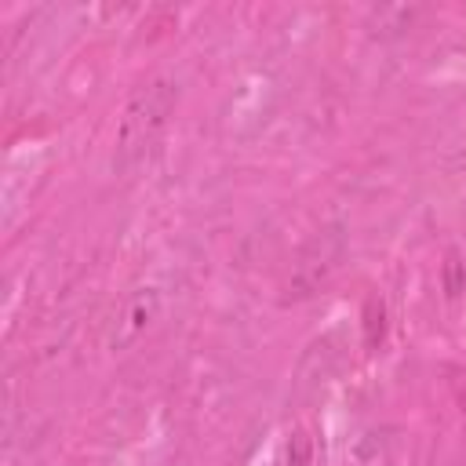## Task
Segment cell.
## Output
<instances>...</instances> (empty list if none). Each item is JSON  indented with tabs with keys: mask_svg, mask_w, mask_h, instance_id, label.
<instances>
[{
	"mask_svg": "<svg viewBox=\"0 0 466 466\" xmlns=\"http://www.w3.org/2000/svg\"><path fill=\"white\" fill-rule=\"evenodd\" d=\"M419 11L422 7H415V4H382V7H371L368 11V29L379 40L400 36L404 29H411V22L419 18Z\"/></svg>",
	"mask_w": 466,
	"mask_h": 466,
	"instance_id": "5b68a950",
	"label": "cell"
},
{
	"mask_svg": "<svg viewBox=\"0 0 466 466\" xmlns=\"http://www.w3.org/2000/svg\"><path fill=\"white\" fill-rule=\"evenodd\" d=\"M178 95H182L178 80L167 73L149 76L146 84H138L127 95V102L116 116V138H113V167L116 171H135L153 157L164 131L171 127Z\"/></svg>",
	"mask_w": 466,
	"mask_h": 466,
	"instance_id": "6da1fadb",
	"label": "cell"
},
{
	"mask_svg": "<svg viewBox=\"0 0 466 466\" xmlns=\"http://www.w3.org/2000/svg\"><path fill=\"white\" fill-rule=\"evenodd\" d=\"M386 299L379 291H368L364 295V306H360V331H364V350H379L386 342Z\"/></svg>",
	"mask_w": 466,
	"mask_h": 466,
	"instance_id": "8992f818",
	"label": "cell"
},
{
	"mask_svg": "<svg viewBox=\"0 0 466 466\" xmlns=\"http://www.w3.org/2000/svg\"><path fill=\"white\" fill-rule=\"evenodd\" d=\"M441 284H444V295L455 302L462 291H466V262L455 248L444 251V262H441Z\"/></svg>",
	"mask_w": 466,
	"mask_h": 466,
	"instance_id": "52a82bcc",
	"label": "cell"
},
{
	"mask_svg": "<svg viewBox=\"0 0 466 466\" xmlns=\"http://www.w3.org/2000/svg\"><path fill=\"white\" fill-rule=\"evenodd\" d=\"M160 306H164V299H160V291H157L153 284L131 288V291L113 306V313H109V320H106V350H113V353L131 350V346L157 324Z\"/></svg>",
	"mask_w": 466,
	"mask_h": 466,
	"instance_id": "3957f363",
	"label": "cell"
},
{
	"mask_svg": "<svg viewBox=\"0 0 466 466\" xmlns=\"http://www.w3.org/2000/svg\"><path fill=\"white\" fill-rule=\"evenodd\" d=\"M342 368V346H339V331L331 335H320L306 346L302 360H299V371H295V397H313L317 390H324L335 371Z\"/></svg>",
	"mask_w": 466,
	"mask_h": 466,
	"instance_id": "277c9868",
	"label": "cell"
},
{
	"mask_svg": "<svg viewBox=\"0 0 466 466\" xmlns=\"http://www.w3.org/2000/svg\"><path fill=\"white\" fill-rule=\"evenodd\" d=\"M451 390H455V400H459V408L466 411V386H462V379H459V375L451 379Z\"/></svg>",
	"mask_w": 466,
	"mask_h": 466,
	"instance_id": "9c48e42d",
	"label": "cell"
},
{
	"mask_svg": "<svg viewBox=\"0 0 466 466\" xmlns=\"http://www.w3.org/2000/svg\"><path fill=\"white\" fill-rule=\"evenodd\" d=\"M284 466H313V437L306 426H291L288 448H284Z\"/></svg>",
	"mask_w": 466,
	"mask_h": 466,
	"instance_id": "ba28073f",
	"label": "cell"
},
{
	"mask_svg": "<svg viewBox=\"0 0 466 466\" xmlns=\"http://www.w3.org/2000/svg\"><path fill=\"white\" fill-rule=\"evenodd\" d=\"M342 255H346V233H342V226L320 229L299 251V258L291 262V269H288V277L280 284V291H284L280 302H302V299L317 295L335 277V269L342 266Z\"/></svg>",
	"mask_w": 466,
	"mask_h": 466,
	"instance_id": "7a4b0ae2",
	"label": "cell"
}]
</instances>
